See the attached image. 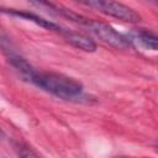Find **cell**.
Segmentation results:
<instances>
[{"instance_id": "6da1fadb", "label": "cell", "mask_w": 158, "mask_h": 158, "mask_svg": "<svg viewBox=\"0 0 158 158\" xmlns=\"http://www.w3.org/2000/svg\"><path fill=\"white\" fill-rule=\"evenodd\" d=\"M37 88L63 100H79L84 95V85L73 77L56 72H36L30 80Z\"/></svg>"}, {"instance_id": "7a4b0ae2", "label": "cell", "mask_w": 158, "mask_h": 158, "mask_svg": "<svg viewBox=\"0 0 158 158\" xmlns=\"http://www.w3.org/2000/svg\"><path fill=\"white\" fill-rule=\"evenodd\" d=\"M70 20H72V22H75V23L80 25V26L85 27L93 35H95L100 41H102L106 44H110L114 48L126 49V48L131 47L126 35L116 31L111 25H109V23H106L104 21L93 20V19L85 17L83 15H79L77 12L73 14Z\"/></svg>"}, {"instance_id": "3957f363", "label": "cell", "mask_w": 158, "mask_h": 158, "mask_svg": "<svg viewBox=\"0 0 158 158\" xmlns=\"http://www.w3.org/2000/svg\"><path fill=\"white\" fill-rule=\"evenodd\" d=\"M80 4L93 7L104 15L115 17V19L125 21V22L137 23L141 21V15L136 10H133L132 7H130L122 2L104 1V0H88V1H80Z\"/></svg>"}, {"instance_id": "277c9868", "label": "cell", "mask_w": 158, "mask_h": 158, "mask_svg": "<svg viewBox=\"0 0 158 158\" xmlns=\"http://www.w3.org/2000/svg\"><path fill=\"white\" fill-rule=\"evenodd\" d=\"M0 12L6 14V15H10V16H15V17H19V19H22V20H26V21H30V22H33L37 26H40V27H42L44 30L52 31V32H57L60 36H64L65 32L68 31V28L60 26L59 23L53 22L51 20H47V19H44V17H42V16L35 14V12H31V11L19 10V9H12V7H1L0 6Z\"/></svg>"}, {"instance_id": "5b68a950", "label": "cell", "mask_w": 158, "mask_h": 158, "mask_svg": "<svg viewBox=\"0 0 158 158\" xmlns=\"http://www.w3.org/2000/svg\"><path fill=\"white\" fill-rule=\"evenodd\" d=\"M131 46H136L147 51H157L158 47V38L157 35L152 31L139 28L132 31L130 35H126Z\"/></svg>"}, {"instance_id": "8992f818", "label": "cell", "mask_w": 158, "mask_h": 158, "mask_svg": "<svg viewBox=\"0 0 158 158\" xmlns=\"http://www.w3.org/2000/svg\"><path fill=\"white\" fill-rule=\"evenodd\" d=\"M63 37L65 38L67 42H69L72 46L77 47L78 49H81L84 52H95L96 51V43L90 37H88L80 32L68 30Z\"/></svg>"}, {"instance_id": "52a82bcc", "label": "cell", "mask_w": 158, "mask_h": 158, "mask_svg": "<svg viewBox=\"0 0 158 158\" xmlns=\"http://www.w3.org/2000/svg\"><path fill=\"white\" fill-rule=\"evenodd\" d=\"M16 152L20 158H40V156L35 151H32L28 146H25L22 143L16 144Z\"/></svg>"}, {"instance_id": "ba28073f", "label": "cell", "mask_w": 158, "mask_h": 158, "mask_svg": "<svg viewBox=\"0 0 158 158\" xmlns=\"http://www.w3.org/2000/svg\"><path fill=\"white\" fill-rule=\"evenodd\" d=\"M4 137H5V132H4V131H2V128L0 127V139H1V138H4Z\"/></svg>"}]
</instances>
